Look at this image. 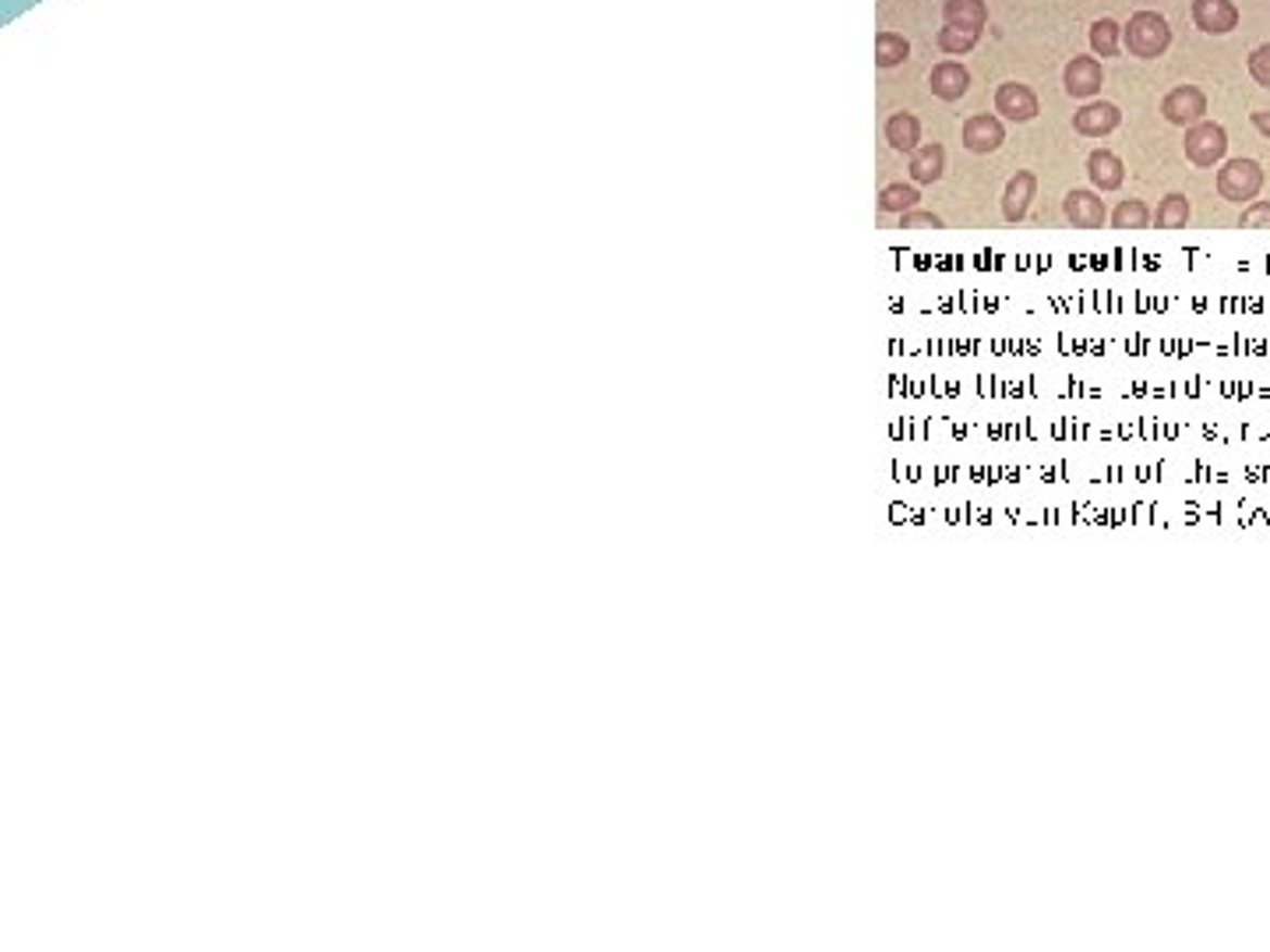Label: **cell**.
<instances>
[{
    "label": "cell",
    "instance_id": "20",
    "mask_svg": "<svg viewBox=\"0 0 1270 952\" xmlns=\"http://www.w3.org/2000/svg\"><path fill=\"white\" fill-rule=\"evenodd\" d=\"M1087 36H1091V53L1097 56V61L1119 56V50H1122V25L1115 18H1097Z\"/></svg>",
    "mask_w": 1270,
    "mask_h": 952
},
{
    "label": "cell",
    "instance_id": "3",
    "mask_svg": "<svg viewBox=\"0 0 1270 952\" xmlns=\"http://www.w3.org/2000/svg\"><path fill=\"white\" fill-rule=\"evenodd\" d=\"M1182 152L1196 169H1214L1224 163L1228 155V131L1218 120H1199L1193 127H1185Z\"/></svg>",
    "mask_w": 1270,
    "mask_h": 952
},
{
    "label": "cell",
    "instance_id": "22",
    "mask_svg": "<svg viewBox=\"0 0 1270 952\" xmlns=\"http://www.w3.org/2000/svg\"><path fill=\"white\" fill-rule=\"evenodd\" d=\"M981 42V33H974V28H960V25H942L936 33V47L939 53L945 56H967L974 47Z\"/></svg>",
    "mask_w": 1270,
    "mask_h": 952
},
{
    "label": "cell",
    "instance_id": "18",
    "mask_svg": "<svg viewBox=\"0 0 1270 952\" xmlns=\"http://www.w3.org/2000/svg\"><path fill=\"white\" fill-rule=\"evenodd\" d=\"M917 205H922V191H917V183L897 180V183H886V188L879 191V212H886V216H903V212H911Z\"/></svg>",
    "mask_w": 1270,
    "mask_h": 952
},
{
    "label": "cell",
    "instance_id": "8",
    "mask_svg": "<svg viewBox=\"0 0 1270 952\" xmlns=\"http://www.w3.org/2000/svg\"><path fill=\"white\" fill-rule=\"evenodd\" d=\"M1105 85V67L1094 53H1080L1063 67V89L1069 99H1094Z\"/></svg>",
    "mask_w": 1270,
    "mask_h": 952
},
{
    "label": "cell",
    "instance_id": "6",
    "mask_svg": "<svg viewBox=\"0 0 1270 952\" xmlns=\"http://www.w3.org/2000/svg\"><path fill=\"white\" fill-rule=\"evenodd\" d=\"M995 113L1009 124H1030L1041 113V99L1024 81H1002L995 89Z\"/></svg>",
    "mask_w": 1270,
    "mask_h": 952
},
{
    "label": "cell",
    "instance_id": "17",
    "mask_svg": "<svg viewBox=\"0 0 1270 952\" xmlns=\"http://www.w3.org/2000/svg\"><path fill=\"white\" fill-rule=\"evenodd\" d=\"M911 56V39L893 33V28H882V33H875V67H900L903 61Z\"/></svg>",
    "mask_w": 1270,
    "mask_h": 952
},
{
    "label": "cell",
    "instance_id": "23",
    "mask_svg": "<svg viewBox=\"0 0 1270 952\" xmlns=\"http://www.w3.org/2000/svg\"><path fill=\"white\" fill-rule=\"evenodd\" d=\"M1246 71H1249V78H1253L1256 85H1260V89L1270 92V42H1263V47H1256V50L1249 53Z\"/></svg>",
    "mask_w": 1270,
    "mask_h": 952
},
{
    "label": "cell",
    "instance_id": "14",
    "mask_svg": "<svg viewBox=\"0 0 1270 952\" xmlns=\"http://www.w3.org/2000/svg\"><path fill=\"white\" fill-rule=\"evenodd\" d=\"M882 138H886V145L893 152L911 155L914 149H922V120H917L911 110L889 113L886 124H882Z\"/></svg>",
    "mask_w": 1270,
    "mask_h": 952
},
{
    "label": "cell",
    "instance_id": "9",
    "mask_svg": "<svg viewBox=\"0 0 1270 952\" xmlns=\"http://www.w3.org/2000/svg\"><path fill=\"white\" fill-rule=\"evenodd\" d=\"M1122 124V110L1108 103V99H1087V103L1072 113V131L1080 138H1108L1115 127Z\"/></svg>",
    "mask_w": 1270,
    "mask_h": 952
},
{
    "label": "cell",
    "instance_id": "16",
    "mask_svg": "<svg viewBox=\"0 0 1270 952\" xmlns=\"http://www.w3.org/2000/svg\"><path fill=\"white\" fill-rule=\"evenodd\" d=\"M942 22L945 25H960V28H974V33H985L988 4H985V0H942Z\"/></svg>",
    "mask_w": 1270,
    "mask_h": 952
},
{
    "label": "cell",
    "instance_id": "19",
    "mask_svg": "<svg viewBox=\"0 0 1270 952\" xmlns=\"http://www.w3.org/2000/svg\"><path fill=\"white\" fill-rule=\"evenodd\" d=\"M1190 216H1193L1190 198L1179 194V191H1171V194L1161 198V202H1157L1154 226H1157V230H1182V226L1190 223Z\"/></svg>",
    "mask_w": 1270,
    "mask_h": 952
},
{
    "label": "cell",
    "instance_id": "26",
    "mask_svg": "<svg viewBox=\"0 0 1270 952\" xmlns=\"http://www.w3.org/2000/svg\"><path fill=\"white\" fill-rule=\"evenodd\" d=\"M1249 120H1253L1256 131H1260V135L1270 141V110H1253V113H1249Z\"/></svg>",
    "mask_w": 1270,
    "mask_h": 952
},
{
    "label": "cell",
    "instance_id": "12",
    "mask_svg": "<svg viewBox=\"0 0 1270 952\" xmlns=\"http://www.w3.org/2000/svg\"><path fill=\"white\" fill-rule=\"evenodd\" d=\"M928 89L942 103H956V99H964L970 92V71L964 61H953V56H945L936 67H931L928 75Z\"/></svg>",
    "mask_w": 1270,
    "mask_h": 952
},
{
    "label": "cell",
    "instance_id": "24",
    "mask_svg": "<svg viewBox=\"0 0 1270 952\" xmlns=\"http://www.w3.org/2000/svg\"><path fill=\"white\" fill-rule=\"evenodd\" d=\"M900 226H903V230H942L945 223L936 216V212H928V208L917 205V208H911V212H903V216H900Z\"/></svg>",
    "mask_w": 1270,
    "mask_h": 952
},
{
    "label": "cell",
    "instance_id": "21",
    "mask_svg": "<svg viewBox=\"0 0 1270 952\" xmlns=\"http://www.w3.org/2000/svg\"><path fill=\"white\" fill-rule=\"evenodd\" d=\"M1108 219H1112L1115 230H1147V226L1154 223V212L1147 202H1140V198H1126V202L1115 205Z\"/></svg>",
    "mask_w": 1270,
    "mask_h": 952
},
{
    "label": "cell",
    "instance_id": "13",
    "mask_svg": "<svg viewBox=\"0 0 1270 952\" xmlns=\"http://www.w3.org/2000/svg\"><path fill=\"white\" fill-rule=\"evenodd\" d=\"M1087 177H1091V188L1101 194L1119 191L1126 183V163L1112 149H1094L1087 155Z\"/></svg>",
    "mask_w": 1270,
    "mask_h": 952
},
{
    "label": "cell",
    "instance_id": "5",
    "mask_svg": "<svg viewBox=\"0 0 1270 952\" xmlns=\"http://www.w3.org/2000/svg\"><path fill=\"white\" fill-rule=\"evenodd\" d=\"M1002 141H1006V124H1002L999 113H970L964 127H960V145L974 155L999 152Z\"/></svg>",
    "mask_w": 1270,
    "mask_h": 952
},
{
    "label": "cell",
    "instance_id": "15",
    "mask_svg": "<svg viewBox=\"0 0 1270 952\" xmlns=\"http://www.w3.org/2000/svg\"><path fill=\"white\" fill-rule=\"evenodd\" d=\"M907 174H911V183H936V180H942V174H945V149L939 145V141H928V145L914 149Z\"/></svg>",
    "mask_w": 1270,
    "mask_h": 952
},
{
    "label": "cell",
    "instance_id": "7",
    "mask_svg": "<svg viewBox=\"0 0 1270 952\" xmlns=\"http://www.w3.org/2000/svg\"><path fill=\"white\" fill-rule=\"evenodd\" d=\"M1063 216L1069 226H1077V230H1101V226L1108 223V208H1105V198L1094 188H1072L1066 198H1063Z\"/></svg>",
    "mask_w": 1270,
    "mask_h": 952
},
{
    "label": "cell",
    "instance_id": "4",
    "mask_svg": "<svg viewBox=\"0 0 1270 952\" xmlns=\"http://www.w3.org/2000/svg\"><path fill=\"white\" fill-rule=\"evenodd\" d=\"M1161 117L1176 127H1193L1199 120H1207V92L1199 85H1176L1161 99Z\"/></svg>",
    "mask_w": 1270,
    "mask_h": 952
},
{
    "label": "cell",
    "instance_id": "11",
    "mask_svg": "<svg viewBox=\"0 0 1270 952\" xmlns=\"http://www.w3.org/2000/svg\"><path fill=\"white\" fill-rule=\"evenodd\" d=\"M1190 14H1193V25L1199 28L1204 36H1228L1239 28V8L1232 0H1193L1190 4Z\"/></svg>",
    "mask_w": 1270,
    "mask_h": 952
},
{
    "label": "cell",
    "instance_id": "10",
    "mask_svg": "<svg viewBox=\"0 0 1270 952\" xmlns=\"http://www.w3.org/2000/svg\"><path fill=\"white\" fill-rule=\"evenodd\" d=\"M1034 198H1038V174L1034 169H1016L1006 180V191H1002V219L1009 226L1024 223Z\"/></svg>",
    "mask_w": 1270,
    "mask_h": 952
},
{
    "label": "cell",
    "instance_id": "1",
    "mask_svg": "<svg viewBox=\"0 0 1270 952\" xmlns=\"http://www.w3.org/2000/svg\"><path fill=\"white\" fill-rule=\"evenodd\" d=\"M1171 47V25L1165 14H1157L1151 8L1133 11L1129 22L1122 25V50L1136 61H1157Z\"/></svg>",
    "mask_w": 1270,
    "mask_h": 952
},
{
    "label": "cell",
    "instance_id": "2",
    "mask_svg": "<svg viewBox=\"0 0 1270 952\" xmlns=\"http://www.w3.org/2000/svg\"><path fill=\"white\" fill-rule=\"evenodd\" d=\"M1214 183H1218V194L1224 198V202L1249 205L1263 191V166L1256 160H1242V155H1239V160H1224L1218 166V177H1214Z\"/></svg>",
    "mask_w": 1270,
    "mask_h": 952
},
{
    "label": "cell",
    "instance_id": "25",
    "mask_svg": "<svg viewBox=\"0 0 1270 952\" xmlns=\"http://www.w3.org/2000/svg\"><path fill=\"white\" fill-rule=\"evenodd\" d=\"M1242 230H1270V202H1249L1239 216Z\"/></svg>",
    "mask_w": 1270,
    "mask_h": 952
}]
</instances>
